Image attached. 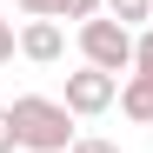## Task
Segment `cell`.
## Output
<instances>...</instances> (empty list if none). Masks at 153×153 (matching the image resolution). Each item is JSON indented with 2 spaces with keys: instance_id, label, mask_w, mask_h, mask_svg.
Masks as SVG:
<instances>
[{
  "instance_id": "1",
  "label": "cell",
  "mask_w": 153,
  "mask_h": 153,
  "mask_svg": "<svg viewBox=\"0 0 153 153\" xmlns=\"http://www.w3.org/2000/svg\"><path fill=\"white\" fill-rule=\"evenodd\" d=\"M13 133H20V146L27 153H67L73 140V113H67V100H47V93H20L13 100Z\"/></svg>"
},
{
  "instance_id": "2",
  "label": "cell",
  "mask_w": 153,
  "mask_h": 153,
  "mask_svg": "<svg viewBox=\"0 0 153 153\" xmlns=\"http://www.w3.org/2000/svg\"><path fill=\"white\" fill-rule=\"evenodd\" d=\"M80 60L100 67V73H133V27H120L113 13H100V20H80Z\"/></svg>"
},
{
  "instance_id": "3",
  "label": "cell",
  "mask_w": 153,
  "mask_h": 153,
  "mask_svg": "<svg viewBox=\"0 0 153 153\" xmlns=\"http://www.w3.org/2000/svg\"><path fill=\"white\" fill-rule=\"evenodd\" d=\"M60 100H67L73 120H100V113L120 100V73H100V67L80 60V73H67V93H60Z\"/></svg>"
},
{
  "instance_id": "4",
  "label": "cell",
  "mask_w": 153,
  "mask_h": 153,
  "mask_svg": "<svg viewBox=\"0 0 153 153\" xmlns=\"http://www.w3.org/2000/svg\"><path fill=\"white\" fill-rule=\"evenodd\" d=\"M20 60H33V67L67 60V27L60 20H27V27H20Z\"/></svg>"
},
{
  "instance_id": "5",
  "label": "cell",
  "mask_w": 153,
  "mask_h": 153,
  "mask_svg": "<svg viewBox=\"0 0 153 153\" xmlns=\"http://www.w3.org/2000/svg\"><path fill=\"white\" fill-rule=\"evenodd\" d=\"M120 113L140 120V126H153V73H126L120 80Z\"/></svg>"
},
{
  "instance_id": "6",
  "label": "cell",
  "mask_w": 153,
  "mask_h": 153,
  "mask_svg": "<svg viewBox=\"0 0 153 153\" xmlns=\"http://www.w3.org/2000/svg\"><path fill=\"white\" fill-rule=\"evenodd\" d=\"M107 13L120 27H153V0H107Z\"/></svg>"
},
{
  "instance_id": "7",
  "label": "cell",
  "mask_w": 153,
  "mask_h": 153,
  "mask_svg": "<svg viewBox=\"0 0 153 153\" xmlns=\"http://www.w3.org/2000/svg\"><path fill=\"white\" fill-rule=\"evenodd\" d=\"M67 0H13V13H27V20H60Z\"/></svg>"
},
{
  "instance_id": "8",
  "label": "cell",
  "mask_w": 153,
  "mask_h": 153,
  "mask_svg": "<svg viewBox=\"0 0 153 153\" xmlns=\"http://www.w3.org/2000/svg\"><path fill=\"white\" fill-rule=\"evenodd\" d=\"M133 73H153V27L133 33Z\"/></svg>"
},
{
  "instance_id": "9",
  "label": "cell",
  "mask_w": 153,
  "mask_h": 153,
  "mask_svg": "<svg viewBox=\"0 0 153 153\" xmlns=\"http://www.w3.org/2000/svg\"><path fill=\"white\" fill-rule=\"evenodd\" d=\"M20 53V27H13V20H7V7H0V67H7Z\"/></svg>"
},
{
  "instance_id": "10",
  "label": "cell",
  "mask_w": 153,
  "mask_h": 153,
  "mask_svg": "<svg viewBox=\"0 0 153 153\" xmlns=\"http://www.w3.org/2000/svg\"><path fill=\"white\" fill-rule=\"evenodd\" d=\"M100 13H107V0H67L60 7V20H100Z\"/></svg>"
},
{
  "instance_id": "11",
  "label": "cell",
  "mask_w": 153,
  "mask_h": 153,
  "mask_svg": "<svg viewBox=\"0 0 153 153\" xmlns=\"http://www.w3.org/2000/svg\"><path fill=\"white\" fill-rule=\"evenodd\" d=\"M67 153H120V140H107V133H80Z\"/></svg>"
},
{
  "instance_id": "12",
  "label": "cell",
  "mask_w": 153,
  "mask_h": 153,
  "mask_svg": "<svg viewBox=\"0 0 153 153\" xmlns=\"http://www.w3.org/2000/svg\"><path fill=\"white\" fill-rule=\"evenodd\" d=\"M13 146H20V133H13V113L0 107V153H13Z\"/></svg>"
}]
</instances>
